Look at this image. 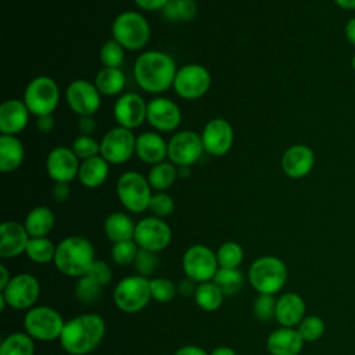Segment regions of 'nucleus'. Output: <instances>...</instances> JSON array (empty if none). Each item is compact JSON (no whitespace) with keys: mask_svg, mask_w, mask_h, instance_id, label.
I'll list each match as a JSON object with an SVG mask.
<instances>
[{"mask_svg":"<svg viewBox=\"0 0 355 355\" xmlns=\"http://www.w3.org/2000/svg\"><path fill=\"white\" fill-rule=\"evenodd\" d=\"M297 330L305 343H312L324 334L326 323L318 315H308L300 322Z\"/></svg>","mask_w":355,"mask_h":355,"instance_id":"ea45409f","label":"nucleus"},{"mask_svg":"<svg viewBox=\"0 0 355 355\" xmlns=\"http://www.w3.org/2000/svg\"><path fill=\"white\" fill-rule=\"evenodd\" d=\"M173 209H175V201L165 191H155L151 196L148 211L153 214V216L164 219L165 216H169L173 212Z\"/></svg>","mask_w":355,"mask_h":355,"instance_id":"c03bdc74","label":"nucleus"},{"mask_svg":"<svg viewBox=\"0 0 355 355\" xmlns=\"http://www.w3.org/2000/svg\"><path fill=\"white\" fill-rule=\"evenodd\" d=\"M116 196L121 204L132 214H141L148 209L151 186L144 175L136 171L123 172L116 180Z\"/></svg>","mask_w":355,"mask_h":355,"instance_id":"423d86ee","label":"nucleus"},{"mask_svg":"<svg viewBox=\"0 0 355 355\" xmlns=\"http://www.w3.org/2000/svg\"><path fill=\"white\" fill-rule=\"evenodd\" d=\"M139 250L140 248L135 240L114 243L111 248V258L116 265H130L135 262Z\"/></svg>","mask_w":355,"mask_h":355,"instance_id":"37998d69","label":"nucleus"},{"mask_svg":"<svg viewBox=\"0 0 355 355\" xmlns=\"http://www.w3.org/2000/svg\"><path fill=\"white\" fill-rule=\"evenodd\" d=\"M114 118L118 126L133 130L147 121V101L137 93H123L114 104Z\"/></svg>","mask_w":355,"mask_h":355,"instance_id":"6ab92c4d","label":"nucleus"},{"mask_svg":"<svg viewBox=\"0 0 355 355\" xmlns=\"http://www.w3.org/2000/svg\"><path fill=\"white\" fill-rule=\"evenodd\" d=\"M304 343L295 327L280 326L268 336L266 349L270 355H300Z\"/></svg>","mask_w":355,"mask_h":355,"instance_id":"a878e982","label":"nucleus"},{"mask_svg":"<svg viewBox=\"0 0 355 355\" xmlns=\"http://www.w3.org/2000/svg\"><path fill=\"white\" fill-rule=\"evenodd\" d=\"M137 158L148 165H155L168 158V143L158 132H143L136 137Z\"/></svg>","mask_w":355,"mask_h":355,"instance_id":"b1692460","label":"nucleus"},{"mask_svg":"<svg viewBox=\"0 0 355 355\" xmlns=\"http://www.w3.org/2000/svg\"><path fill=\"white\" fill-rule=\"evenodd\" d=\"M29 110L24 100L8 98L0 105V132L1 135L17 136L29 122Z\"/></svg>","mask_w":355,"mask_h":355,"instance_id":"5701e85b","label":"nucleus"},{"mask_svg":"<svg viewBox=\"0 0 355 355\" xmlns=\"http://www.w3.org/2000/svg\"><path fill=\"white\" fill-rule=\"evenodd\" d=\"M211 80V73L204 65L186 64L178 68L172 87L180 98L197 100L209 90Z\"/></svg>","mask_w":355,"mask_h":355,"instance_id":"9b49d317","label":"nucleus"},{"mask_svg":"<svg viewBox=\"0 0 355 355\" xmlns=\"http://www.w3.org/2000/svg\"><path fill=\"white\" fill-rule=\"evenodd\" d=\"M252 309H254V315L262 322H268V320L273 319L275 312H276V298H275V295H272V294H258V297L254 301Z\"/></svg>","mask_w":355,"mask_h":355,"instance_id":"49530a36","label":"nucleus"},{"mask_svg":"<svg viewBox=\"0 0 355 355\" xmlns=\"http://www.w3.org/2000/svg\"><path fill=\"white\" fill-rule=\"evenodd\" d=\"M65 320L61 313L49 305H37L26 311L24 318L25 333L33 340L54 341L60 340Z\"/></svg>","mask_w":355,"mask_h":355,"instance_id":"0eeeda50","label":"nucleus"},{"mask_svg":"<svg viewBox=\"0 0 355 355\" xmlns=\"http://www.w3.org/2000/svg\"><path fill=\"white\" fill-rule=\"evenodd\" d=\"M315 166V153L306 144H293L282 155V169L290 179L308 176Z\"/></svg>","mask_w":355,"mask_h":355,"instance_id":"412c9836","label":"nucleus"},{"mask_svg":"<svg viewBox=\"0 0 355 355\" xmlns=\"http://www.w3.org/2000/svg\"><path fill=\"white\" fill-rule=\"evenodd\" d=\"M116 308L125 313L140 312L151 300L150 279L132 275L118 282L112 293Z\"/></svg>","mask_w":355,"mask_h":355,"instance_id":"6e6552de","label":"nucleus"},{"mask_svg":"<svg viewBox=\"0 0 355 355\" xmlns=\"http://www.w3.org/2000/svg\"><path fill=\"white\" fill-rule=\"evenodd\" d=\"M133 240L141 250L159 252L171 244L172 230L162 218L151 215L136 223Z\"/></svg>","mask_w":355,"mask_h":355,"instance_id":"4468645a","label":"nucleus"},{"mask_svg":"<svg viewBox=\"0 0 355 355\" xmlns=\"http://www.w3.org/2000/svg\"><path fill=\"white\" fill-rule=\"evenodd\" d=\"M201 136L193 130H180L168 141V159L176 166H191L202 155Z\"/></svg>","mask_w":355,"mask_h":355,"instance_id":"2eb2a0df","label":"nucleus"},{"mask_svg":"<svg viewBox=\"0 0 355 355\" xmlns=\"http://www.w3.org/2000/svg\"><path fill=\"white\" fill-rule=\"evenodd\" d=\"M304 298L297 293H284L276 300L275 319L283 327H297L306 316Z\"/></svg>","mask_w":355,"mask_h":355,"instance_id":"393cba45","label":"nucleus"},{"mask_svg":"<svg viewBox=\"0 0 355 355\" xmlns=\"http://www.w3.org/2000/svg\"><path fill=\"white\" fill-rule=\"evenodd\" d=\"M197 11L194 0H169L161 12L171 22H189L196 18Z\"/></svg>","mask_w":355,"mask_h":355,"instance_id":"f704fd0d","label":"nucleus"},{"mask_svg":"<svg viewBox=\"0 0 355 355\" xmlns=\"http://www.w3.org/2000/svg\"><path fill=\"white\" fill-rule=\"evenodd\" d=\"M212 282L219 287V290L223 293V295H232L240 291V288L244 284V276L241 270L237 269H229V268H219L215 273Z\"/></svg>","mask_w":355,"mask_h":355,"instance_id":"e433bc0d","label":"nucleus"},{"mask_svg":"<svg viewBox=\"0 0 355 355\" xmlns=\"http://www.w3.org/2000/svg\"><path fill=\"white\" fill-rule=\"evenodd\" d=\"M25 158V147L17 136H0V171L10 173L17 171Z\"/></svg>","mask_w":355,"mask_h":355,"instance_id":"bb28decb","label":"nucleus"},{"mask_svg":"<svg viewBox=\"0 0 355 355\" xmlns=\"http://www.w3.org/2000/svg\"><path fill=\"white\" fill-rule=\"evenodd\" d=\"M31 236L24 223L6 220L0 225V257L4 259L15 258L26 251Z\"/></svg>","mask_w":355,"mask_h":355,"instance_id":"4be33fe9","label":"nucleus"},{"mask_svg":"<svg viewBox=\"0 0 355 355\" xmlns=\"http://www.w3.org/2000/svg\"><path fill=\"white\" fill-rule=\"evenodd\" d=\"M200 136L204 151L214 157L226 155L232 150L234 141V130L223 118L209 119L202 128Z\"/></svg>","mask_w":355,"mask_h":355,"instance_id":"f3484780","label":"nucleus"},{"mask_svg":"<svg viewBox=\"0 0 355 355\" xmlns=\"http://www.w3.org/2000/svg\"><path fill=\"white\" fill-rule=\"evenodd\" d=\"M173 355H209L198 345H183Z\"/></svg>","mask_w":355,"mask_h":355,"instance_id":"6e6d98bb","label":"nucleus"},{"mask_svg":"<svg viewBox=\"0 0 355 355\" xmlns=\"http://www.w3.org/2000/svg\"><path fill=\"white\" fill-rule=\"evenodd\" d=\"M79 158L72 148L65 146L54 147L46 159V171L54 183H69L78 176Z\"/></svg>","mask_w":355,"mask_h":355,"instance_id":"aec40b11","label":"nucleus"},{"mask_svg":"<svg viewBox=\"0 0 355 355\" xmlns=\"http://www.w3.org/2000/svg\"><path fill=\"white\" fill-rule=\"evenodd\" d=\"M197 286L198 283H196L194 280H191L190 277H184L183 280L179 282L178 284V293L183 297H190L193 295L194 297V293L197 290Z\"/></svg>","mask_w":355,"mask_h":355,"instance_id":"5fc2aeb1","label":"nucleus"},{"mask_svg":"<svg viewBox=\"0 0 355 355\" xmlns=\"http://www.w3.org/2000/svg\"><path fill=\"white\" fill-rule=\"evenodd\" d=\"M108 173L110 164L101 155H96L80 161L78 179L87 189H97L107 180Z\"/></svg>","mask_w":355,"mask_h":355,"instance_id":"cd10ccee","label":"nucleus"},{"mask_svg":"<svg viewBox=\"0 0 355 355\" xmlns=\"http://www.w3.org/2000/svg\"><path fill=\"white\" fill-rule=\"evenodd\" d=\"M0 355H35V340L28 333L14 331L3 338Z\"/></svg>","mask_w":355,"mask_h":355,"instance_id":"473e14b6","label":"nucleus"},{"mask_svg":"<svg viewBox=\"0 0 355 355\" xmlns=\"http://www.w3.org/2000/svg\"><path fill=\"white\" fill-rule=\"evenodd\" d=\"M351 67H352V69L355 71V53H354V55H352V58H351Z\"/></svg>","mask_w":355,"mask_h":355,"instance_id":"680f3d73","label":"nucleus"},{"mask_svg":"<svg viewBox=\"0 0 355 355\" xmlns=\"http://www.w3.org/2000/svg\"><path fill=\"white\" fill-rule=\"evenodd\" d=\"M111 35L125 50H141L151 37L148 21L137 11L119 12L111 25Z\"/></svg>","mask_w":355,"mask_h":355,"instance_id":"39448f33","label":"nucleus"},{"mask_svg":"<svg viewBox=\"0 0 355 355\" xmlns=\"http://www.w3.org/2000/svg\"><path fill=\"white\" fill-rule=\"evenodd\" d=\"M54 126H55V119L53 114H47L36 118V128L42 133H50L54 129Z\"/></svg>","mask_w":355,"mask_h":355,"instance_id":"864d4df0","label":"nucleus"},{"mask_svg":"<svg viewBox=\"0 0 355 355\" xmlns=\"http://www.w3.org/2000/svg\"><path fill=\"white\" fill-rule=\"evenodd\" d=\"M57 245L49 237H31L26 245V257L35 263H49L54 261Z\"/></svg>","mask_w":355,"mask_h":355,"instance_id":"c9c22d12","label":"nucleus"},{"mask_svg":"<svg viewBox=\"0 0 355 355\" xmlns=\"http://www.w3.org/2000/svg\"><path fill=\"white\" fill-rule=\"evenodd\" d=\"M334 4L345 11H354L355 10V0H333Z\"/></svg>","mask_w":355,"mask_h":355,"instance_id":"052dcab7","label":"nucleus"},{"mask_svg":"<svg viewBox=\"0 0 355 355\" xmlns=\"http://www.w3.org/2000/svg\"><path fill=\"white\" fill-rule=\"evenodd\" d=\"M55 225L54 212L44 205L32 208L24 222V226L31 237H47Z\"/></svg>","mask_w":355,"mask_h":355,"instance_id":"c756f323","label":"nucleus"},{"mask_svg":"<svg viewBox=\"0 0 355 355\" xmlns=\"http://www.w3.org/2000/svg\"><path fill=\"white\" fill-rule=\"evenodd\" d=\"M24 103L29 112L42 116L53 114L60 103V89L50 76H36L25 87Z\"/></svg>","mask_w":355,"mask_h":355,"instance_id":"1a4fd4ad","label":"nucleus"},{"mask_svg":"<svg viewBox=\"0 0 355 355\" xmlns=\"http://www.w3.org/2000/svg\"><path fill=\"white\" fill-rule=\"evenodd\" d=\"M71 148L73 150L76 157L82 161L100 155V143L92 136H86V135H79L73 140Z\"/></svg>","mask_w":355,"mask_h":355,"instance_id":"a18cd8bd","label":"nucleus"},{"mask_svg":"<svg viewBox=\"0 0 355 355\" xmlns=\"http://www.w3.org/2000/svg\"><path fill=\"white\" fill-rule=\"evenodd\" d=\"M89 277H92L94 282H97L100 286H107L112 279V270L111 266L105 261L96 259L93 265L90 266L89 272L86 273Z\"/></svg>","mask_w":355,"mask_h":355,"instance_id":"09e8293b","label":"nucleus"},{"mask_svg":"<svg viewBox=\"0 0 355 355\" xmlns=\"http://www.w3.org/2000/svg\"><path fill=\"white\" fill-rule=\"evenodd\" d=\"M105 336V322L97 313H82L65 322L60 336L62 349L69 355H87Z\"/></svg>","mask_w":355,"mask_h":355,"instance_id":"f03ea898","label":"nucleus"},{"mask_svg":"<svg viewBox=\"0 0 355 355\" xmlns=\"http://www.w3.org/2000/svg\"><path fill=\"white\" fill-rule=\"evenodd\" d=\"M147 122L157 130L169 133L182 123V111L179 105L164 96H155L147 103Z\"/></svg>","mask_w":355,"mask_h":355,"instance_id":"a211bd4d","label":"nucleus"},{"mask_svg":"<svg viewBox=\"0 0 355 355\" xmlns=\"http://www.w3.org/2000/svg\"><path fill=\"white\" fill-rule=\"evenodd\" d=\"M126 76L121 68H101L96 78L94 85L101 96H118L125 89Z\"/></svg>","mask_w":355,"mask_h":355,"instance_id":"7c9ffc66","label":"nucleus"},{"mask_svg":"<svg viewBox=\"0 0 355 355\" xmlns=\"http://www.w3.org/2000/svg\"><path fill=\"white\" fill-rule=\"evenodd\" d=\"M51 194H53V198L57 202H60V204L65 202L69 198V194H71L69 184L68 183H54Z\"/></svg>","mask_w":355,"mask_h":355,"instance_id":"603ef678","label":"nucleus"},{"mask_svg":"<svg viewBox=\"0 0 355 355\" xmlns=\"http://www.w3.org/2000/svg\"><path fill=\"white\" fill-rule=\"evenodd\" d=\"M98 57L104 68H121L125 60V49L115 39H108L100 47Z\"/></svg>","mask_w":355,"mask_h":355,"instance_id":"58836bf2","label":"nucleus"},{"mask_svg":"<svg viewBox=\"0 0 355 355\" xmlns=\"http://www.w3.org/2000/svg\"><path fill=\"white\" fill-rule=\"evenodd\" d=\"M136 151L133 130L116 126L105 132L100 141V155L111 165L125 164Z\"/></svg>","mask_w":355,"mask_h":355,"instance_id":"ddd939ff","label":"nucleus"},{"mask_svg":"<svg viewBox=\"0 0 355 355\" xmlns=\"http://www.w3.org/2000/svg\"><path fill=\"white\" fill-rule=\"evenodd\" d=\"M135 4L144 11H162L169 0H133Z\"/></svg>","mask_w":355,"mask_h":355,"instance_id":"3c124183","label":"nucleus"},{"mask_svg":"<svg viewBox=\"0 0 355 355\" xmlns=\"http://www.w3.org/2000/svg\"><path fill=\"white\" fill-rule=\"evenodd\" d=\"M67 104L79 116L94 115L101 105V94L94 82L86 79L72 80L65 92Z\"/></svg>","mask_w":355,"mask_h":355,"instance_id":"dca6fc26","label":"nucleus"},{"mask_svg":"<svg viewBox=\"0 0 355 355\" xmlns=\"http://www.w3.org/2000/svg\"><path fill=\"white\" fill-rule=\"evenodd\" d=\"M344 33H345V39L355 46V17H352L351 19L347 21L345 28H344Z\"/></svg>","mask_w":355,"mask_h":355,"instance_id":"4d7b16f0","label":"nucleus"},{"mask_svg":"<svg viewBox=\"0 0 355 355\" xmlns=\"http://www.w3.org/2000/svg\"><path fill=\"white\" fill-rule=\"evenodd\" d=\"M179 178V168L171 161H162L151 166L147 175V180L153 190L165 191Z\"/></svg>","mask_w":355,"mask_h":355,"instance_id":"2f4dec72","label":"nucleus"},{"mask_svg":"<svg viewBox=\"0 0 355 355\" xmlns=\"http://www.w3.org/2000/svg\"><path fill=\"white\" fill-rule=\"evenodd\" d=\"M0 273H1V276H0V291L3 290V288H6V286L10 283V280H11V276H10V273H8V270H7V268H6V265H0Z\"/></svg>","mask_w":355,"mask_h":355,"instance_id":"13d9d810","label":"nucleus"},{"mask_svg":"<svg viewBox=\"0 0 355 355\" xmlns=\"http://www.w3.org/2000/svg\"><path fill=\"white\" fill-rule=\"evenodd\" d=\"M94 261L96 251L90 240L83 236H68L57 244L53 262L62 275L82 277Z\"/></svg>","mask_w":355,"mask_h":355,"instance_id":"7ed1b4c3","label":"nucleus"},{"mask_svg":"<svg viewBox=\"0 0 355 355\" xmlns=\"http://www.w3.org/2000/svg\"><path fill=\"white\" fill-rule=\"evenodd\" d=\"M182 266L186 277L198 284L211 282L219 269L216 252L204 244L190 245L182 257Z\"/></svg>","mask_w":355,"mask_h":355,"instance_id":"9d476101","label":"nucleus"},{"mask_svg":"<svg viewBox=\"0 0 355 355\" xmlns=\"http://www.w3.org/2000/svg\"><path fill=\"white\" fill-rule=\"evenodd\" d=\"M176 71L173 57L159 50L143 51L133 65L137 86L151 94H159L172 87Z\"/></svg>","mask_w":355,"mask_h":355,"instance_id":"f257e3e1","label":"nucleus"},{"mask_svg":"<svg viewBox=\"0 0 355 355\" xmlns=\"http://www.w3.org/2000/svg\"><path fill=\"white\" fill-rule=\"evenodd\" d=\"M216 259L219 268L237 269L244 259V250L236 241H225L216 250Z\"/></svg>","mask_w":355,"mask_h":355,"instance_id":"4c0bfd02","label":"nucleus"},{"mask_svg":"<svg viewBox=\"0 0 355 355\" xmlns=\"http://www.w3.org/2000/svg\"><path fill=\"white\" fill-rule=\"evenodd\" d=\"M247 277L251 287L258 294L275 295L286 286L288 270L280 258L275 255H263L250 265Z\"/></svg>","mask_w":355,"mask_h":355,"instance_id":"20e7f679","label":"nucleus"},{"mask_svg":"<svg viewBox=\"0 0 355 355\" xmlns=\"http://www.w3.org/2000/svg\"><path fill=\"white\" fill-rule=\"evenodd\" d=\"M40 294V283L31 273H18L0 291V297L12 309L28 311L35 306Z\"/></svg>","mask_w":355,"mask_h":355,"instance_id":"f8f14e48","label":"nucleus"},{"mask_svg":"<svg viewBox=\"0 0 355 355\" xmlns=\"http://www.w3.org/2000/svg\"><path fill=\"white\" fill-rule=\"evenodd\" d=\"M76 126H78V130L80 132V135L92 136V133L96 130V119L93 115L79 116Z\"/></svg>","mask_w":355,"mask_h":355,"instance_id":"8fccbe9b","label":"nucleus"},{"mask_svg":"<svg viewBox=\"0 0 355 355\" xmlns=\"http://www.w3.org/2000/svg\"><path fill=\"white\" fill-rule=\"evenodd\" d=\"M136 223L125 212H112L104 220V233L112 243L133 240Z\"/></svg>","mask_w":355,"mask_h":355,"instance_id":"c85d7f7f","label":"nucleus"},{"mask_svg":"<svg viewBox=\"0 0 355 355\" xmlns=\"http://www.w3.org/2000/svg\"><path fill=\"white\" fill-rule=\"evenodd\" d=\"M136 270L139 272L140 276H144V277H150L157 266H158V257H157V252H153V251H147V250H139L137 252V257L133 262Z\"/></svg>","mask_w":355,"mask_h":355,"instance_id":"de8ad7c7","label":"nucleus"},{"mask_svg":"<svg viewBox=\"0 0 355 355\" xmlns=\"http://www.w3.org/2000/svg\"><path fill=\"white\" fill-rule=\"evenodd\" d=\"M194 301L202 311L214 312L220 308L223 302V293L212 280L200 283L194 293Z\"/></svg>","mask_w":355,"mask_h":355,"instance_id":"72a5a7b5","label":"nucleus"},{"mask_svg":"<svg viewBox=\"0 0 355 355\" xmlns=\"http://www.w3.org/2000/svg\"><path fill=\"white\" fill-rule=\"evenodd\" d=\"M150 291L153 300L161 304H166L176 297L178 286L166 277H153L150 279Z\"/></svg>","mask_w":355,"mask_h":355,"instance_id":"79ce46f5","label":"nucleus"},{"mask_svg":"<svg viewBox=\"0 0 355 355\" xmlns=\"http://www.w3.org/2000/svg\"><path fill=\"white\" fill-rule=\"evenodd\" d=\"M209 355H237L236 351L230 347H226V345H220V347H216L214 348Z\"/></svg>","mask_w":355,"mask_h":355,"instance_id":"bf43d9fd","label":"nucleus"},{"mask_svg":"<svg viewBox=\"0 0 355 355\" xmlns=\"http://www.w3.org/2000/svg\"><path fill=\"white\" fill-rule=\"evenodd\" d=\"M101 291H103V286H100L87 275L78 277V282L75 284V295L80 302L83 304L96 302L100 298Z\"/></svg>","mask_w":355,"mask_h":355,"instance_id":"a19ab883","label":"nucleus"}]
</instances>
